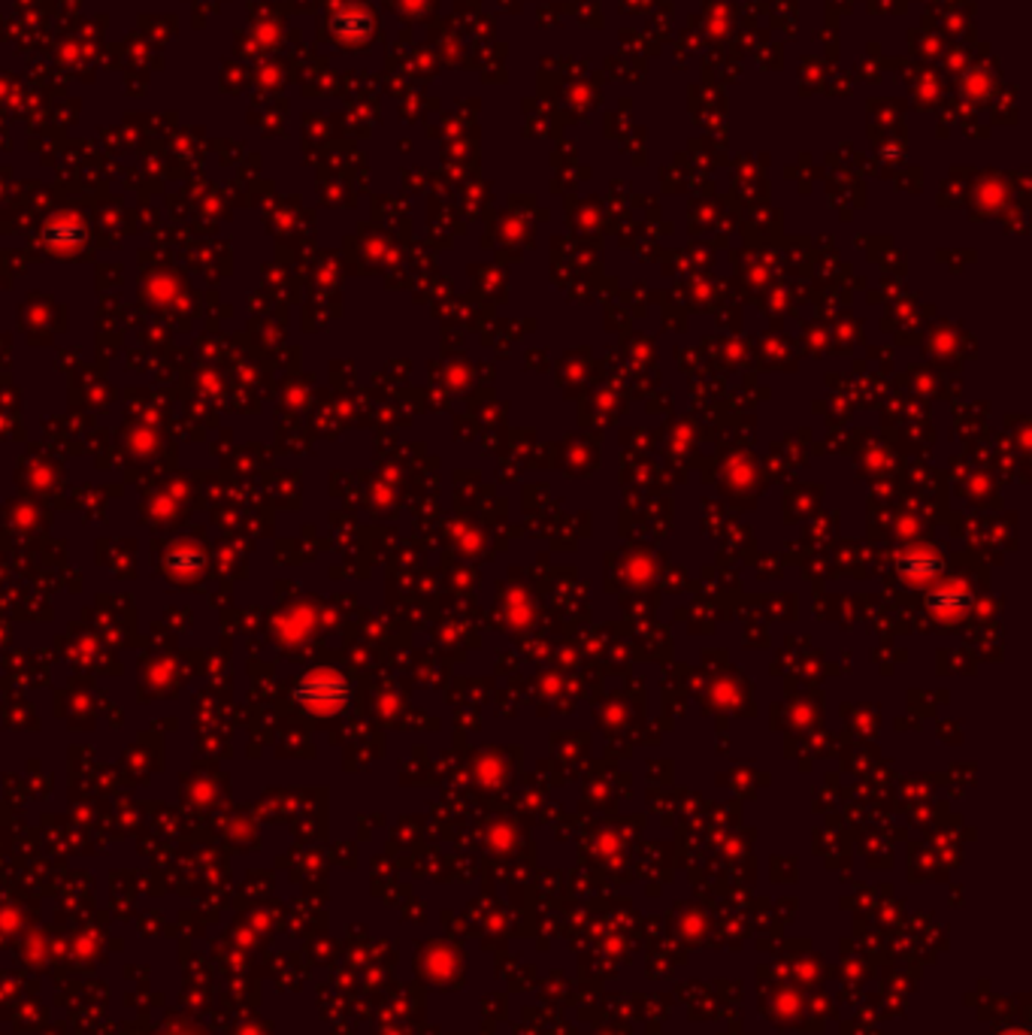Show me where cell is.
Wrapping results in <instances>:
<instances>
[{"label": "cell", "instance_id": "cell-2", "mask_svg": "<svg viewBox=\"0 0 1032 1035\" xmlns=\"http://www.w3.org/2000/svg\"><path fill=\"white\" fill-rule=\"evenodd\" d=\"M46 243L52 249H76V245L85 243V228L80 222H73V219L52 222L46 228Z\"/></svg>", "mask_w": 1032, "mask_h": 1035}, {"label": "cell", "instance_id": "cell-1", "mask_svg": "<svg viewBox=\"0 0 1032 1035\" xmlns=\"http://www.w3.org/2000/svg\"><path fill=\"white\" fill-rule=\"evenodd\" d=\"M348 697H351V687L334 669L309 673L294 687V703H301L303 709H309L313 715H337L339 709H346Z\"/></svg>", "mask_w": 1032, "mask_h": 1035}]
</instances>
